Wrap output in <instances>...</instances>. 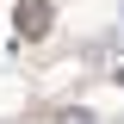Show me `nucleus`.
<instances>
[{
  "label": "nucleus",
  "instance_id": "obj_1",
  "mask_svg": "<svg viewBox=\"0 0 124 124\" xmlns=\"http://www.w3.org/2000/svg\"><path fill=\"white\" fill-rule=\"evenodd\" d=\"M112 81H118V87H124V62H118V68H112Z\"/></svg>",
  "mask_w": 124,
  "mask_h": 124
}]
</instances>
